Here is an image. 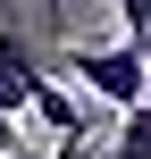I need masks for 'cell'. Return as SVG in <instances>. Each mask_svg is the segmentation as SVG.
<instances>
[{
    "label": "cell",
    "mask_w": 151,
    "mask_h": 159,
    "mask_svg": "<svg viewBox=\"0 0 151 159\" xmlns=\"http://www.w3.org/2000/svg\"><path fill=\"white\" fill-rule=\"evenodd\" d=\"M134 50H143V75H151V34H134Z\"/></svg>",
    "instance_id": "cell-7"
},
{
    "label": "cell",
    "mask_w": 151,
    "mask_h": 159,
    "mask_svg": "<svg viewBox=\"0 0 151 159\" xmlns=\"http://www.w3.org/2000/svg\"><path fill=\"white\" fill-rule=\"evenodd\" d=\"M25 117H34V126H50V134H84V92H67L59 75H34Z\"/></svg>",
    "instance_id": "cell-3"
},
{
    "label": "cell",
    "mask_w": 151,
    "mask_h": 159,
    "mask_svg": "<svg viewBox=\"0 0 151 159\" xmlns=\"http://www.w3.org/2000/svg\"><path fill=\"white\" fill-rule=\"evenodd\" d=\"M109 8H118V25H126V42H134V34H151V0H109Z\"/></svg>",
    "instance_id": "cell-5"
},
{
    "label": "cell",
    "mask_w": 151,
    "mask_h": 159,
    "mask_svg": "<svg viewBox=\"0 0 151 159\" xmlns=\"http://www.w3.org/2000/svg\"><path fill=\"white\" fill-rule=\"evenodd\" d=\"M67 75H84V92H101L109 109H134V101L151 92L134 42H76V50H67Z\"/></svg>",
    "instance_id": "cell-1"
},
{
    "label": "cell",
    "mask_w": 151,
    "mask_h": 159,
    "mask_svg": "<svg viewBox=\"0 0 151 159\" xmlns=\"http://www.w3.org/2000/svg\"><path fill=\"white\" fill-rule=\"evenodd\" d=\"M109 159H151V92L134 101V109H118V143H109Z\"/></svg>",
    "instance_id": "cell-4"
},
{
    "label": "cell",
    "mask_w": 151,
    "mask_h": 159,
    "mask_svg": "<svg viewBox=\"0 0 151 159\" xmlns=\"http://www.w3.org/2000/svg\"><path fill=\"white\" fill-rule=\"evenodd\" d=\"M34 75H42L34 42H25L17 25H0V117H8V126H17V117H25V101H34Z\"/></svg>",
    "instance_id": "cell-2"
},
{
    "label": "cell",
    "mask_w": 151,
    "mask_h": 159,
    "mask_svg": "<svg viewBox=\"0 0 151 159\" xmlns=\"http://www.w3.org/2000/svg\"><path fill=\"white\" fill-rule=\"evenodd\" d=\"M8 159H34V143H25V151H8Z\"/></svg>",
    "instance_id": "cell-8"
},
{
    "label": "cell",
    "mask_w": 151,
    "mask_h": 159,
    "mask_svg": "<svg viewBox=\"0 0 151 159\" xmlns=\"http://www.w3.org/2000/svg\"><path fill=\"white\" fill-rule=\"evenodd\" d=\"M8 151H25V143H17V126H8V117H0V159H8Z\"/></svg>",
    "instance_id": "cell-6"
}]
</instances>
